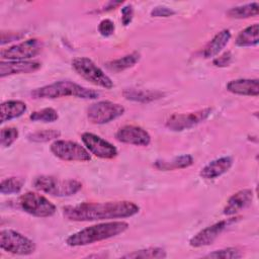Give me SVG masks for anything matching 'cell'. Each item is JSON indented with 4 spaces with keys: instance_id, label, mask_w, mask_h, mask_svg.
Masks as SVG:
<instances>
[{
    "instance_id": "9",
    "label": "cell",
    "mask_w": 259,
    "mask_h": 259,
    "mask_svg": "<svg viewBox=\"0 0 259 259\" xmlns=\"http://www.w3.org/2000/svg\"><path fill=\"white\" fill-rule=\"evenodd\" d=\"M44 48V44L38 38H28L19 44L0 51L2 61H27L37 56Z\"/></svg>"
},
{
    "instance_id": "31",
    "label": "cell",
    "mask_w": 259,
    "mask_h": 259,
    "mask_svg": "<svg viewBox=\"0 0 259 259\" xmlns=\"http://www.w3.org/2000/svg\"><path fill=\"white\" fill-rule=\"evenodd\" d=\"M18 138V130L13 126L3 127L0 132V144L3 148L10 147Z\"/></svg>"
},
{
    "instance_id": "37",
    "label": "cell",
    "mask_w": 259,
    "mask_h": 259,
    "mask_svg": "<svg viewBox=\"0 0 259 259\" xmlns=\"http://www.w3.org/2000/svg\"><path fill=\"white\" fill-rule=\"evenodd\" d=\"M22 37V33H18V32H8L7 36L4 34H1V45H5L6 42L9 41H13L16 39H19Z\"/></svg>"
},
{
    "instance_id": "6",
    "label": "cell",
    "mask_w": 259,
    "mask_h": 259,
    "mask_svg": "<svg viewBox=\"0 0 259 259\" xmlns=\"http://www.w3.org/2000/svg\"><path fill=\"white\" fill-rule=\"evenodd\" d=\"M20 208L36 218H49L56 213V205L47 197L36 192L28 191L18 198Z\"/></svg>"
},
{
    "instance_id": "14",
    "label": "cell",
    "mask_w": 259,
    "mask_h": 259,
    "mask_svg": "<svg viewBox=\"0 0 259 259\" xmlns=\"http://www.w3.org/2000/svg\"><path fill=\"white\" fill-rule=\"evenodd\" d=\"M115 139L123 144L146 147L151 143L149 133L139 125H123L115 133Z\"/></svg>"
},
{
    "instance_id": "30",
    "label": "cell",
    "mask_w": 259,
    "mask_h": 259,
    "mask_svg": "<svg viewBox=\"0 0 259 259\" xmlns=\"http://www.w3.org/2000/svg\"><path fill=\"white\" fill-rule=\"evenodd\" d=\"M243 254L238 248L235 247H228L220 250H215L211 253L206 254L204 257L205 258H214V259H238L241 258Z\"/></svg>"
},
{
    "instance_id": "15",
    "label": "cell",
    "mask_w": 259,
    "mask_h": 259,
    "mask_svg": "<svg viewBox=\"0 0 259 259\" xmlns=\"http://www.w3.org/2000/svg\"><path fill=\"white\" fill-rule=\"evenodd\" d=\"M40 63L36 61H1L0 62V77L4 78L16 74H28L37 71L40 68Z\"/></svg>"
},
{
    "instance_id": "36",
    "label": "cell",
    "mask_w": 259,
    "mask_h": 259,
    "mask_svg": "<svg viewBox=\"0 0 259 259\" xmlns=\"http://www.w3.org/2000/svg\"><path fill=\"white\" fill-rule=\"evenodd\" d=\"M122 4V1H108L104 6H102L101 8L96 9L94 12L96 13H102V12H107L110 10L115 9L116 7H118L119 5Z\"/></svg>"
},
{
    "instance_id": "1",
    "label": "cell",
    "mask_w": 259,
    "mask_h": 259,
    "mask_svg": "<svg viewBox=\"0 0 259 259\" xmlns=\"http://www.w3.org/2000/svg\"><path fill=\"white\" fill-rule=\"evenodd\" d=\"M140 207L133 201L119 200L107 202H83L63 207V214L68 221L92 222L112 219H124L137 214Z\"/></svg>"
},
{
    "instance_id": "25",
    "label": "cell",
    "mask_w": 259,
    "mask_h": 259,
    "mask_svg": "<svg viewBox=\"0 0 259 259\" xmlns=\"http://www.w3.org/2000/svg\"><path fill=\"white\" fill-rule=\"evenodd\" d=\"M259 12V4L258 2H252L245 5H240L231 8L227 11V15L231 18L235 19H243L257 16Z\"/></svg>"
},
{
    "instance_id": "27",
    "label": "cell",
    "mask_w": 259,
    "mask_h": 259,
    "mask_svg": "<svg viewBox=\"0 0 259 259\" xmlns=\"http://www.w3.org/2000/svg\"><path fill=\"white\" fill-rule=\"evenodd\" d=\"M24 184V179L20 177H8L1 181L0 192L2 194L19 193Z\"/></svg>"
},
{
    "instance_id": "7",
    "label": "cell",
    "mask_w": 259,
    "mask_h": 259,
    "mask_svg": "<svg viewBox=\"0 0 259 259\" xmlns=\"http://www.w3.org/2000/svg\"><path fill=\"white\" fill-rule=\"evenodd\" d=\"M0 247L2 250L15 255H30L35 251V244L24 235L13 230L0 232Z\"/></svg>"
},
{
    "instance_id": "29",
    "label": "cell",
    "mask_w": 259,
    "mask_h": 259,
    "mask_svg": "<svg viewBox=\"0 0 259 259\" xmlns=\"http://www.w3.org/2000/svg\"><path fill=\"white\" fill-rule=\"evenodd\" d=\"M30 120L40 121V122H54L59 118L57 110L52 107L42 108L40 110H35L29 115Z\"/></svg>"
},
{
    "instance_id": "8",
    "label": "cell",
    "mask_w": 259,
    "mask_h": 259,
    "mask_svg": "<svg viewBox=\"0 0 259 259\" xmlns=\"http://www.w3.org/2000/svg\"><path fill=\"white\" fill-rule=\"evenodd\" d=\"M124 113V107L118 103L102 100L92 103L87 108V118L91 123H108Z\"/></svg>"
},
{
    "instance_id": "5",
    "label": "cell",
    "mask_w": 259,
    "mask_h": 259,
    "mask_svg": "<svg viewBox=\"0 0 259 259\" xmlns=\"http://www.w3.org/2000/svg\"><path fill=\"white\" fill-rule=\"evenodd\" d=\"M72 68L79 76L96 86L105 89H111L113 87L111 79L89 58H75L72 61Z\"/></svg>"
},
{
    "instance_id": "34",
    "label": "cell",
    "mask_w": 259,
    "mask_h": 259,
    "mask_svg": "<svg viewBox=\"0 0 259 259\" xmlns=\"http://www.w3.org/2000/svg\"><path fill=\"white\" fill-rule=\"evenodd\" d=\"M134 17V7L132 4H127L121 8V22L124 26H127Z\"/></svg>"
},
{
    "instance_id": "12",
    "label": "cell",
    "mask_w": 259,
    "mask_h": 259,
    "mask_svg": "<svg viewBox=\"0 0 259 259\" xmlns=\"http://www.w3.org/2000/svg\"><path fill=\"white\" fill-rule=\"evenodd\" d=\"M238 217L229 218L200 230L189 240V245L194 248H200L203 246L210 245L226 229H228L230 226L238 222Z\"/></svg>"
},
{
    "instance_id": "33",
    "label": "cell",
    "mask_w": 259,
    "mask_h": 259,
    "mask_svg": "<svg viewBox=\"0 0 259 259\" xmlns=\"http://www.w3.org/2000/svg\"><path fill=\"white\" fill-rule=\"evenodd\" d=\"M151 16L153 17H169L175 14V11L172 8H169L167 6H156L151 10Z\"/></svg>"
},
{
    "instance_id": "18",
    "label": "cell",
    "mask_w": 259,
    "mask_h": 259,
    "mask_svg": "<svg viewBox=\"0 0 259 259\" xmlns=\"http://www.w3.org/2000/svg\"><path fill=\"white\" fill-rule=\"evenodd\" d=\"M227 90L231 93L245 96H258L259 80L258 79H235L227 84Z\"/></svg>"
},
{
    "instance_id": "22",
    "label": "cell",
    "mask_w": 259,
    "mask_h": 259,
    "mask_svg": "<svg viewBox=\"0 0 259 259\" xmlns=\"http://www.w3.org/2000/svg\"><path fill=\"white\" fill-rule=\"evenodd\" d=\"M193 164V158L190 155H181L171 160H157L154 163V167L162 171H170L176 169H183Z\"/></svg>"
},
{
    "instance_id": "11",
    "label": "cell",
    "mask_w": 259,
    "mask_h": 259,
    "mask_svg": "<svg viewBox=\"0 0 259 259\" xmlns=\"http://www.w3.org/2000/svg\"><path fill=\"white\" fill-rule=\"evenodd\" d=\"M210 113V107H205L188 113H174L166 120V126L173 132L188 130L207 119Z\"/></svg>"
},
{
    "instance_id": "13",
    "label": "cell",
    "mask_w": 259,
    "mask_h": 259,
    "mask_svg": "<svg viewBox=\"0 0 259 259\" xmlns=\"http://www.w3.org/2000/svg\"><path fill=\"white\" fill-rule=\"evenodd\" d=\"M81 140L88 152L101 159H113L117 156V149L101 137L92 133H83Z\"/></svg>"
},
{
    "instance_id": "21",
    "label": "cell",
    "mask_w": 259,
    "mask_h": 259,
    "mask_svg": "<svg viewBox=\"0 0 259 259\" xmlns=\"http://www.w3.org/2000/svg\"><path fill=\"white\" fill-rule=\"evenodd\" d=\"M230 38L231 32L229 29H223L218 32L205 46L203 50V57L206 59H210L217 56L227 46Z\"/></svg>"
},
{
    "instance_id": "17",
    "label": "cell",
    "mask_w": 259,
    "mask_h": 259,
    "mask_svg": "<svg viewBox=\"0 0 259 259\" xmlns=\"http://www.w3.org/2000/svg\"><path fill=\"white\" fill-rule=\"evenodd\" d=\"M253 200V191L251 189H242L234 193L224 207L225 215H235L239 211L248 207Z\"/></svg>"
},
{
    "instance_id": "10",
    "label": "cell",
    "mask_w": 259,
    "mask_h": 259,
    "mask_svg": "<svg viewBox=\"0 0 259 259\" xmlns=\"http://www.w3.org/2000/svg\"><path fill=\"white\" fill-rule=\"evenodd\" d=\"M50 150L54 156L63 161L87 162L91 160V155L88 150L73 141L56 140L52 143Z\"/></svg>"
},
{
    "instance_id": "3",
    "label": "cell",
    "mask_w": 259,
    "mask_h": 259,
    "mask_svg": "<svg viewBox=\"0 0 259 259\" xmlns=\"http://www.w3.org/2000/svg\"><path fill=\"white\" fill-rule=\"evenodd\" d=\"M34 99H56L60 97L72 96L81 99H96L99 92L87 87L81 86L71 81H58L31 91Z\"/></svg>"
},
{
    "instance_id": "23",
    "label": "cell",
    "mask_w": 259,
    "mask_h": 259,
    "mask_svg": "<svg viewBox=\"0 0 259 259\" xmlns=\"http://www.w3.org/2000/svg\"><path fill=\"white\" fill-rule=\"evenodd\" d=\"M140 59H141V54L138 52H133L121 58L107 62L105 64V67L107 70L111 72L119 73L121 71H124L126 69L134 67L140 61Z\"/></svg>"
},
{
    "instance_id": "35",
    "label": "cell",
    "mask_w": 259,
    "mask_h": 259,
    "mask_svg": "<svg viewBox=\"0 0 259 259\" xmlns=\"http://www.w3.org/2000/svg\"><path fill=\"white\" fill-rule=\"evenodd\" d=\"M232 62V54L231 52H225L223 55L214 58L212 60V64L215 67H227Z\"/></svg>"
},
{
    "instance_id": "2",
    "label": "cell",
    "mask_w": 259,
    "mask_h": 259,
    "mask_svg": "<svg viewBox=\"0 0 259 259\" xmlns=\"http://www.w3.org/2000/svg\"><path fill=\"white\" fill-rule=\"evenodd\" d=\"M128 229V224L122 221L106 222L86 227L72 235H70L66 243L71 247L85 246L107 240L113 237H116L124 233Z\"/></svg>"
},
{
    "instance_id": "20",
    "label": "cell",
    "mask_w": 259,
    "mask_h": 259,
    "mask_svg": "<svg viewBox=\"0 0 259 259\" xmlns=\"http://www.w3.org/2000/svg\"><path fill=\"white\" fill-rule=\"evenodd\" d=\"M26 109V104L20 100H7L2 102L0 105L1 123L21 116Z\"/></svg>"
},
{
    "instance_id": "24",
    "label": "cell",
    "mask_w": 259,
    "mask_h": 259,
    "mask_svg": "<svg viewBox=\"0 0 259 259\" xmlns=\"http://www.w3.org/2000/svg\"><path fill=\"white\" fill-rule=\"evenodd\" d=\"M259 41V25L254 23L243 29L236 38L238 47H253L258 45Z\"/></svg>"
},
{
    "instance_id": "32",
    "label": "cell",
    "mask_w": 259,
    "mask_h": 259,
    "mask_svg": "<svg viewBox=\"0 0 259 259\" xmlns=\"http://www.w3.org/2000/svg\"><path fill=\"white\" fill-rule=\"evenodd\" d=\"M115 30V26L112 20L110 19H102L98 24V31L102 36H110L113 34Z\"/></svg>"
},
{
    "instance_id": "26",
    "label": "cell",
    "mask_w": 259,
    "mask_h": 259,
    "mask_svg": "<svg viewBox=\"0 0 259 259\" xmlns=\"http://www.w3.org/2000/svg\"><path fill=\"white\" fill-rule=\"evenodd\" d=\"M166 256H167L166 251L163 248L149 247L146 249H141V250L125 254L122 256V258H134V259H138V258L156 259L157 258V259H160V258H165Z\"/></svg>"
},
{
    "instance_id": "19",
    "label": "cell",
    "mask_w": 259,
    "mask_h": 259,
    "mask_svg": "<svg viewBox=\"0 0 259 259\" xmlns=\"http://www.w3.org/2000/svg\"><path fill=\"white\" fill-rule=\"evenodd\" d=\"M122 95L125 99L141 102L149 103L155 100H158L164 96V93L158 90H148V89H137V88H126L122 91Z\"/></svg>"
},
{
    "instance_id": "16",
    "label": "cell",
    "mask_w": 259,
    "mask_h": 259,
    "mask_svg": "<svg viewBox=\"0 0 259 259\" xmlns=\"http://www.w3.org/2000/svg\"><path fill=\"white\" fill-rule=\"evenodd\" d=\"M234 163V160L230 156L221 157L218 159H214L210 161L208 164H206L199 172V175L201 178L205 180H212L215 179L223 174L227 173L232 165Z\"/></svg>"
},
{
    "instance_id": "28",
    "label": "cell",
    "mask_w": 259,
    "mask_h": 259,
    "mask_svg": "<svg viewBox=\"0 0 259 259\" xmlns=\"http://www.w3.org/2000/svg\"><path fill=\"white\" fill-rule=\"evenodd\" d=\"M61 136V133L57 130H41L27 135V140L33 143H46L52 140H57Z\"/></svg>"
},
{
    "instance_id": "4",
    "label": "cell",
    "mask_w": 259,
    "mask_h": 259,
    "mask_svg": "<svg viewBox=\"0 0 259 259\" xmlns=\"http://www.w3.org/2000/svg\"><path fill=\"white\" fill-rule=\"evenodd\" d=\"M35 189L57 197H67L76 194L82 188V183L75 179H60L52 175H39L33 179Z\"/></svg>"
}]
</instances>
